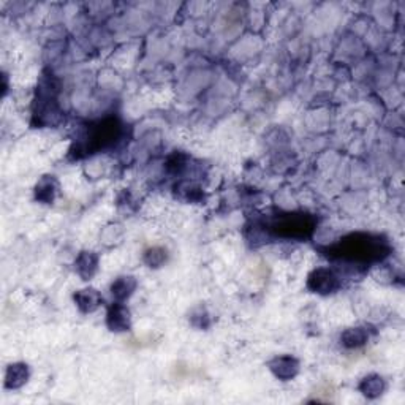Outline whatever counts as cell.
Wrapping results in <instances>:
<instances>
[{
	"mask_svg": "<svg viewBox=\"0 0 405 405\" xmlns=\"http://www.w3.org/2000/svg\"><path fill=\"white\" fill-rule=\"evenodd\" d=\"M334 253L345 260L372 261L386 255V246L380 241V238H372L367 234H353V236L340 241Z\"/></svg>",
	"mask_w": 405,
	"mask_h": 405,
	"instance_id": "cell-1",
	"label": "cell"
},
{
	"mask_svg": "<svg viewBox=\"0 0 405 405\" xmlns=\"http://www.w3.org/2000/svg\"><path fill=\"white\" fill-rule=\"evenodd\" d=\"M310 287L320 293H328L337 288V279L331 271H326V269H318L314 273V275L310 277Z\"/></svg>",
	"mask_w": 405,
	"mask_h": 405,
	"instance_id": "cell-3",
	"label": "cell"
},
{
	"mask_svg": "<svg viewBox=\"0 0 405 405\" xmlns=\"http://www.w3.org/2000/svg\"><path fill=\"white\" fill-rule=\"evenodd\" d=\"M364 339H366V334L361 330H350V331H347L344 336L345 345L348 347H358L364 342Z\"/></svg>",
	"mask_w": 405,
	"mask_h": 405,
	"instance_id": "cell-4",
	"label": "cell"
},
{
	"mask_svg": "<svg viewBox=\"0 0 405 405\" xmlns=\"http://www.w3.org/2000/svg\"><path fill=\"white\" fill-rule=\"evenodd\" d=\"M312 226H314L312 217L304 214H288L277 220L273 228L277 234L285 238H305L314 230Z\"/></svg>",
	"mask_w": 405,
	"mask_h": 405,
	"instance_id": "cell-2",
	"label": "cell"
}]
</instances>
